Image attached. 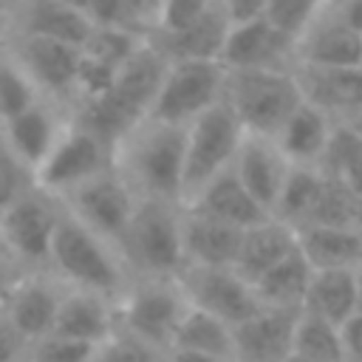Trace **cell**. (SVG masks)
<instances>
[{"label":"cell","instance_id":"obj_3","mask_svg":"<svg viewBox=\"0 0 362 362\" xmlns=\"http://www.w3.org/2000/svg\"><path fill=\"white\" fill-rule=\"evenodd\" d=\"M119 252L133 277L175 280L181 274V206L167 201H139L119 240Z\"/></svg>","mask_w":362,"mask_h":362},{"label":"cell","instance_id":"obj_10","mask_svg":"<svg viewBox=\"0 0 362 362\" xmlns=\"http://www.w3.org/2000/svg\"><path fill=\"white\" fill-rule=\"evenodd\" d=\"M0 45L23 68V74L31 79L40 96L59 102L65 107H74L79 48L57 40L25 37V34H0Z\"/></svg>","mask_w":362,"mask_h":362},{"label":"cell","instance_id":"obj_44","mask_svg":"<svg viewBox=\"0 0 362 362\" xmlns=\"http://www.w3.org/2000/svg\"><path fill=\"white\" fill-rule=\"evenodd\" d=\"M342 351H345V362H362V311H356L342 328Z\"/></svg>","mask_w":362,"mask_h":362},{"label":"cell","instance_id":"obj_24","mask_svg":"<svg viewBox=\"0 0 362 362\" xmlns=\"http://www.w3.org/2000/svg\"><path fill=\"white\" fill-rule=\"evenodd\" d=\"M294 238L314 272H354L362 263V235L351 226H300Z\"/></svg>","mask_w":362,"mask_h":362},{"label":"cell","instance_id":"obj_31","mask_svg":"<svg viewBox=\"0 0 362 362\" xmlns=\"http://www.w3.org/2000/svg\"><path fill=\"white\" fill-rule=\"evenodd\" d=\"M317 170L328 178H337L356 198H362V139L345 122H339L331 130V139L325 144Z\"/></svg>","mask_w":362,"mask_h":362},{"label":"cell","instance_id":"obj_23","mask_svg":"<svg viewBox=\"0 0 362 362\" xmlns=\"http://www.w3.org/2000/svg\"><path fill=\"white\" fill-rule=\"evenodd\" d=\"M113 331H116V303L90 291H76V288L62 291L51 334L99 345Z\"/></svg>","mask_w":362,"mask_h":362},{"label":"cell","instance_id":"obj_8","mask_svg":"<svg viewBox=\"0 0 362 362\" xmlns=\"http://www.w3.org/2000/svg\"><path fill=\"white\" fill-rule=\"evenodd\" d=\"M226 68L212 59H175L167 65L161 88L150 105L147 119L187 127L201 113L223 102Z\"/></svg>","mask_w":362,"mask_h":362},{"label":"cell","instance_id":"obj_20","mask_svg":"<svg viewBox=\"0 0 362 362\" xmlns=\"http://www.w3.org/2000/svg\"><path fill=\"white\" fill-rule=\"evenodd\" d=\"M300 311L257 308L249 320L232 328L235 362H286L291 356V339Z\"/></svg>","mask_w":362,"mask_h":362},{"label":"cell","instance_id":"obj_49","mask_svg":"<svg viewBox=\"0 0 362 362\" xmlns=\"http://www.w3.org/2000/svg\"><path fill=\"white\" fill-rule=\"evenodd\" d=\"M345 124H348V127H351V130H354V133L362 139V110H356V113H354V116H351Z\"/></svg>","mask_w":362,"mask_h":362},{"label":"cell","instance_id":"obj_14","mask_svg":"<svg viewBox=\"0 0 362 362\" xmlns=\"http://www.w3.org/2000/svg\"><path fill=\"white\" fill-rule=\"evenodd\" d=\"M294 65L362 68V34L345 25L325 3L294 42Z\"/></svg>","mask_w":362,"mask_h":362},{"label":"cell","instance_id":"obj_46","mask_svg":"<svg viewBox=\"0 0 362 362\" xmlns=\"http://www.w3.org/2000/svg\"><path fill=\"white\" fill-rule=\"evenodd\" d=\"M25 274V269H20L14 260H8V257H0V305L6 303V297H8V291L14 288V283L20 280Z\"/></svg>","mask_w":362,"mask_h":362},{"label":"cell","instance_id":"obj_13","mask_svg":"<svg viewBox=\"0 0 362 362\" xmlns=\"http://www.w3.org/2000/svg\"><path fill=\"white\" fill-rule=\"evenodd\" d=\"M93 23L65 0H11L0 8V34H25L82 48Z\"/></svg>","mask_w":362,"mask_h":362},{"label":"cell","instance_id":"obj_6","mask_svg":"<svg viewBox=\"0 0 362 362\" xmlns=\"http://www.w3.org/2000/svg\"><path fill=\"white\" fill-rule=\"evenodd\" d=\"M187 308L189 305L178 280L133 277L124 294L116 300V325L150 348L167 354Z\"/></svg>","mask_w":362,"mask_h":362},{"label":"cell","instance_id":"obj_1","mask_svg":"<svg viewBox=\"0 0 362 362\" xmlns=\"http://www.w3.org/2000/svg\"><path fill=\"white\" fill-rule=\"evenodd\" d=\"M184 130L156 119H141L113 144V170L139 201H167L181 206Z\"/></svg>","mask_w":362,"mask_h":362},{"label":"cell","instance_id":"obj_7","mask_svg":"<svg viewBox=\"0 0 362 362\" xmlns=\"http://www.w3.org/2000/svg\"><path fill=\"white\" fill-rule=\"evenodd\" d=\"M59 218L62 204L37 184L28 187L6 209H0L6 255L25 272H45Z\"/></svg>","mask_w":362,"mask_h":362},{"label":"cell","instance_id":"obj_33","mask_svg":"<svg viewBox=\"0 0 362 362\" xmlns=\"http://www.w3.org/2000/svg\"><path fill=\"white\" fill-rule=\"evenodd\" d=\"M291 354L303 356V359H311V362H345L342 334H339L337 325L300 311L297 325H294Z\"/></svg>","mask_w":362,"mask_h":362},{"label":"cell","instance_id":"obj_16","mask_svg":"<svg viewBox=\"0 0 362 362\" xmlns=\"http://www.w3.org/2000/svg\"><path fill=\"white\" fill-rule=\"evenodd\" d=\"M68 122H71V107L51 102V99H37L20 116L0 124V130L8 141V147L14 150V156L34 175L40 170V164L45 161V156L54 150V144L62 136Z\"/></svg>","mask_w":362,"mask_h":362},{"label":"cell","instance_id":"obj_47","mask_svg":"<svg viewBox=\"0 0 362 362\" xmlns=\"http://www.w3.org/2000/svg\"><path fill=\"white\" fill-rule=\"evenodd\" d=\"M164 362H223V359H215V356H206V354H195V351H184V348H170Z\"/></svg>","mask_w":362,"mask_h":362},{"label":"cell","instance_id":"obj_41","mask_svg":"<svg viewBox=\"0 0 362 362\" xmlns=\"http://www.w3.org/2000/svg\"><path fill=\"white\" fill-rule=\"evenodd\" d=\"M215 0H161V17L156 34H173L198 20Z\"/></svg>","mask_w":362,"mask_h":362},{"label":"cell","instance_id":"obj_42","mask_svg":"<svg viewBox=\"0 0 362 362\" xmlns=\"http://www.w3.org/2000/svg\"><path fill=\"white\" fill-rule=\"evenodd\" d=\"M28 348H31V339L0 308V362H25Z\"/></svg>","mask_w":362,"mask_h":362},{"label":"cell","instance_id":"obj_21","mask_svg":"<svg viewBox=\"0 0 362 362\" xmlns=\"http://www.w3.org/2000/svg\"><path fill=\"white\" fill-rule=\"evenodd\" d=\"M240 229L181 206V249L187 266H235Z\"/></svg>","mask_w":362,"mask_h":362},{"label":"cell","instance_id":"obj_54","mask_svg":"<svg viewBox=\"0 0 362 362\" xmlns=\"http://www.w3.org/2000/svg\"><path fill=\"white\" fill-rule=\"evenodd\" d=\"M8 3H11V0H0V8H3V6H8Z\"/></svg>","mask_w":362,"mask_h":362},{"label":"cell","instance_id":"obj_18","mask_svg":"<svg viewBox=\"0 0 362 362\" xmlns=\"http://www.w3.org/2000/svg\"><path fill=\"white\" fill-rule=\"evenodd\" d=\"M62 291H65V286L51 272H25L14 283V288L8 291V297L0 308L34 342V339H42L51 334Z\"/></svg>","mask_w":362,"mask_h":362},{"label":"cell","instance_id":"obj_2","mask_svg":"<svg viewBox=\"0 0 362 362\" xmlns=\"http://www.w3.org/2000/svg\"><path fill=\"white\" fill-rule=\"evenodd\" d=\"M45 272H51L65 288L90 291L110 303H116L133 280L122 252L110 240L82 226L65 209L51 243Z\"/></svg>","mask_w":362,"mask_h":362},{"label":"cell","instance_id":"obj_28","mask_svg":"<svg viewBox=\"0 0 362 362\" xmlns=\"http://www.w3.org/2000/svg\"><path fill=\"white\" fill-rule=\"evenodd\" d=\"M300 311L342 328L356 314L354 272H311Z\"/></svg>","mask_w":362,"mask_h":362},{"label":"cell","instance_id":"obj_48","mask_svg":"<svg viewBox=\"0 0 362 362\" xmlns=\"http://www.w3.org/2000/svg\"><path fill=\"white\" fill-rule=\"evenodd\" d=\"M354 283H356V311H362V263L354 269Z\"/></svg>","mask_w":362,"mask_h":362},{"label":"cell","instance_id":"obj_32","mask_svg":"<svg viewBox=\"0 0 362 362\" xmlns=\"http://www.w3.org/2000/svg\"><path fill=\"white\" fill-rule=\"evenodd\" d=\"M322 184V173L317 167H291L286 175V184L274 201L272 218L286 223L288 229H300L308 221V212L317 201Z\"/></svg>","mask_w":362,"mask_h":362},{"label":"cell","instance_id":"obj_9","mask_svg":"<svg viewBox=\"0 0 362 362\" xmlns=\"http://www.w3.org/2000/svg\"><path fill=\"white\" fill-rule=\"evenodd\" d=\"M110 167H113V147L71 116L54 150L34 173V184L59 201Z\"/></svg>","mask_w":362,"mask_h":362},{"label":"cell","instance_id":"obj_37","mask_svg":"<svg viewBox=\"0 0 362 362\" xmlns=\"http://www.w3.org/2000/svg\"><path fill=\"white\" fill-rule=\"evenodd\" d=\"M167 354L150 348L147 342L136 339L133 334L122 331L116 325L113 334H107L96 348H93V356L90 362H164Z\"/></svg>","mask_w":362,"mask_h":362},{"label":"cell","instance_id":"obj_52","mask_svg":"<svg viewBox=\"0 0 362 362\" xmlns=\"http://www.w3.org/2000/svg\"><path fill=\"white\" fill-rule=\"evenodd\" d=\"M0 257H8V255H6V243H3V229H0ZM8 260H11V257H8Z\"/></svg>","mask_w":362,"mask_h":362},{"label":"cell","instance_id":"obj_36","mask_svg":"<svg viewBox=\"0 0 362 362\" xmlns=\"http://www.w3.org/2000/svg\"><path fill=\"white\" fill-rule=\"evenodd\" d=\"M328 0H266L263 20L297 42V37L308 28V23L322 11Z\"/></svg>","mask_w":362,"mask_h":362},{"label":"cell","instance_id":"obj_45","mask_svg":"<svg viewBox=\"0 0 362 362\" xmlns=\"http://www.w3.org/2000/svg\"><path fill=\"white\" fill-rule=\"evenodd\" d=\"M122 0H85L82 11L93 25H116L119 23Z\"/></svg>","mask_w":362,"mask_h":362},{"label":"cell","instance_id":"obj_35","mask_svg":"<svg viewBox=\"0 0 362 362\" xmlns=\"http://www.w3.org/2000/svg\"><path fill=\"white\" fill-rule=\"evenodd\" d=\"M37 99H45V96H40V90L31 85V79L23 74V68L0 45V124L20 116Z\"/></svg>","mask_w":362,"mask_h":362},{"label":"cell","instance_id":"obj_12","mask_svg":"<svg viewBox=\"0 0 362 362\" xmlns=\"http://www.w3.org/2000/svg\"><path fill=\"white\" fill-rule=\"evenodd\" d=\"M175 280L189 308L206 311L229 328L249 320L260 308L252 286L232 266H184Z\"/></svg>","mask_w":362,"mask_h":362},{"label":"cell","instance_id":"obj_5","mask_svg":"<svg viewBox=\"0 0 362 362\" xmlns=\"http://www.w3.org/2000/svg\"><path fill=\"white\" fill-rule=\"evenodd\" d=\"M243 127L232 110L218 102L184 130V170H181V206H187L209 181L226 173L238 156Z\"/></svg>","mask_w":362,"mask_h":362},{"label":"cell","instance_id":"obj_30","mask_svg":"<svg viewBox=\"0 0 362 362\" xmlns=\"http://www.w3.org/2000/svg\"><path fill=\"white\" fill-rule=\"evenodd\" d=\"M173 348H184V351L206 354V356H215L223 362H235L232 328L198 308H187V314L181 317L175 337H173Z\"/></svg>","mask_w":362,"mask_h":362},{"label":"cell","instance_id":"obj_27","mask_svg":"<svg viewBox=\"0 0 362 362\" xmlns=\"http://www.w3.org/2000/svg\"><path fill=\"white\" fill-rule=\"evenodd\" d=\"M229 34V23L218 6V0L189 25H184L181 31L173 34H153L147 37L170 62L175 59H212L218 62L223 40Z\"/></svg>","mask_w":362,"mask_h":362},{"label":"cell","instance_id":"obj_26","mask_svg":"<svg viewBox=\"0 0 362 362\" xmlns=\"http://www.w3.org/2000/svg\"><path fill=\"white\" fill-rule=\"evenodd\" d=\"M294 249H297L294 229H288L274 218H266L240 232V246L232 269L252 286L257 277H263L272 266H277Z\"/></svg>","mask_w":362,"mask_h":362},{"label":"cell","instance_id":"obj_51","mask_svg":"<svg viewBox=\"0 0 362 362\" xmlns=\"http://www.w3.org/2000/svg\"><path fill=\"white\" fill-rule=\"evenodd\" d=\"M65 3H68V6H74V8H79V11H82V3H85V0H65ZM82 14H85V11H82Z\"/></svg>","mask_w":362,"mask_h":362},{"label":"cell","instance_id":"obj_50","mask_svg":"<svg viewBox=\"0 0 362 362\" xmlns=\"http://www.w3.org/2000/svg\"><path fill=\"white\" fill-rule=\"evenodd\" d=\"M354 229L362 235V198H356V212H354Z\"/></svg>","mask_w":362,"mask_h":362},{"label":"cell","instance_id":"obj_4","mask_svg":"<svg viewBox=\"0 0 362 362\" xmlns=\"http://www.w3.org/2000/svg\"><path fill=\"white\" fill-rule=\"evenodd\" d=\"M300 88L291 71L252 68L226 71L223 105L232 110L243 133L274 136L288 113L300 105Z\"/></svg>","mask_w":362,"mask_h":362},{"label":"cell","instance_id":"obj_34","mask_svg":"<svg viewBox=\"0 0 362 362\" xmlns=\"http://www.w3.org/2000/svg\"><path fill=\"white\" fill-rule=\"evenodd\" d=\"M354 212H356V195L337 178L322 175L317 201L303 226H351L354 229Z\"/></svg>","mask_w":362,"mask_h":362},{"label":"cell","instance_id":"obj_22","mask_svg":"<svg viewBox=\"0 0 362 362\" xmlns=\"http://www.w3.org/2000/svg\"><path fill=\"white\" fill-rule=\"evenodd\" d=\"M337 124L339 122H334L328 113L300 99V105L288 113V119L272 139L291 167H317Z\"/></svg>","mask_w":362,"mask_h":362},{"label":"cell","instance_id":"obj_40","mask_svg":"<svg viewBox=\"0 0 362 362\" xmlns=\"http://www.w3.org/2000/svg\"><path fill=\"white\" fill-rule=\"evenodd\" d=\"M158 17H161V0H122L116 25L139 37H153L158 28Z\"/></svg>","mask_w":362,"mask_h":362},{"label":"cell","instance_id":"obj_53","mask_svg":"<svg viewBox=\"0 0 362 362\" xmlns=\"http://www.w3.org/2000/svg\"><path fill=\"white\" fill-rule=\"evenodd\" d=\"M286 362H311V359H303V356H294V354H291Z\"/></svg>","mask_w":362,"mask_h":362},{"label":"cell","instance_id":"obj_17","mask_svg":"<svg viewBox=\"0 0 362 362\" xmlns=\"http://www.w3.org/2000/svg\"><path fill=\"white\" fill-rule=\"evenodd\" d=\"M288 170H291V164L286 161V156L280 153V147L274 144L272 136L243 133L238 156L232 161V173L243 184V189L269 212V218H272L274 201L286 184Z\"/></svg>","mask_w":362,"mask_h":362},{"label":"cell","instance_id":"obj_11","mask_svg":"<svg viewBox=\"0 0 362 362\" xmlns=\"http://www.w3.org/2000/svg\"><path fill=\"white\" fill-rule=\"evenodd\" d=\"M59 204L71 218H76L82 226H88L90 232H96L119 249V240L133 218L139 198L110 167L96 178L85 181L82 187H76L74 192H68L65 198H59Z\"/></svg>","mask_w":362,"mask_h":362},{"label":"cell","instance_id":"obj_25","mask_svg":"<svg viewBox=\"0 0 362 362\" xmlns=\"http://www.w3.org/2000/svg\"><path fill=\"white\" fill-rule=\"evenodd\" d=\"M187 209H195L206 218H215L226 226H235V229H249L260 221L269 218V212L243 189V184L235 178L232 167L226 173H221L215 181H209L189 204Z\"/></svg>","mask_w":362,"mask_h":362},{"label":"cell","instance_id":"obj_19","mask_svg":"<svg viewBox=\"0 0 362 362\" xmlns=\"http://www.w3.org/2000/svg\"><path fill=\"white\" fill-rule=\"evenodd\" d=\"M300 96L328 113L334 122H348L362 110V68H291Z\"/></svg>","mask_w":362,"mask_h":362},{"label":"cell","instance_id":"obj_39","mask_svg":"<svg viewBox=\"0 0 362 362\" xmlns=\"http://www.w3.org/2000/svg\"><path fill=\"white\" fill-rule=\"evenodd\" d=\"M28 187H34V175L28 167L14 156L3 130H0V209H6L14 198H20Z\"/></svg>","mask_w":362,"mask_h":362},{"label":"cell","instance_id":"obj_43","mask_svg":"<svg viewBox=\"0 0 362 362\" xmlns=\"http://www.w3.org/2000/svg\"><path fill=\"white\" fill-rule=\"evenodd\" d=\"M218 6L223 11L229 28L263 20V14H266V0H218Z\"/></svg>","mask_w":362,"mask_h":362},{"label":"cell","instance_id":"obj_38","mask_svg":"<svg viewBox=\"0 0 362 362\" xmlns=\"http://www.w3.org/2000/svg\"><path fill=\"white\" fill-rule=\"evenodd\" d=\"M93 348H96V345L48 334V337H42V339H34V342H31L25 362H90Z\"/></svg>","mask_w":362,"mask_h":362},{"label":"cell","instance_id":"obj_15","mask_svg":"<svg viewBox=\"0 0 362 362\" xmlns=\"http://www.w3.org/2000/svg\"><path fill=\"white\" fill-rule=\"evenodd\" d=\"M218 62L226 71H252V68H274L291 71L294 68V40L272 28L266 20L232 25Z\"/></svg>","mask_w":362,"mask_h":362},{"label":"cell","instance_id":"obj_29","mask_svg":"<svg viewBox=\"0 0 362 362\" xmlns=\"http://www.w3.org/2000/svg\"><path fill=\"white\" fill-rule=\"evenodd\" d=\"M311 266L305 257L294 249L288 257H283L277 266H272L263 277L252 283V291L260 303V308H280V311H300L308 280H311Z\"/></svg>","mask_w":362,"mask_h":362}]
</instances>
